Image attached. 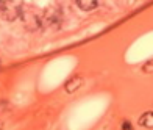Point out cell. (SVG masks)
Returning a JSON list of instances; mask_svg holds the SVG:
<instances>
[{"label":"cell","instance_id":"obj_1","mask_svg":"<svg viewBox=\"0 0 153 130\" xmlns=\"http://www.w3.org/2000/svg\"><path fill=\"white\" fill-rule=\"evenodd\" d=\"M24 10V0H0V16L8 22L16 20Z\"/></svg>","mask_w":153,"mask_h":130},{"label":"cell","instance_id":"obj_2","mask_svg":"<svg viewBox=\"0 0 153 130\" xmlns=\"http://www.w3.org/2000/svg\"><path fill=\"white\" fill-rule=\"evenodd\" d=\"M20 17H22L24 24H25V27H27L28 30H36V28H39L41 22H39V17H38V14H36V11H34V10H31V8H24Z\"/></svg>","mask_w":153,"mask_h":130},{"label":"cell","instance_id":"obj_3","mask_svg":"<svg viewBox=\"0 0 153 130\" xmlns=\"http://www.w3.org/2000/svg\"><path fill=\"white\" fill-rule=\"evenodd\" d=\"M81 83H83V78L78 77V75H75V77H72L71 80H67V81H66L64 90H66V93L72 94L74 91H76V90H78V88L81 86Z\"/></svg>","mask_w":153,"mask_h":130},{"label":"cell","instance_id":"obj_4","mask_svg":"<svg viewBox=\"0 0 153 130\" xmlns=\"http://www.w3.org/2000/svg\"><path fill=\"white\" fill-rule=\"evenodd\" d=\"M72 2L83 11H91L97 6V0H72Z\"/></svg>","mask_w":153,"mask_h":130},{"label":"cell","instance_id":"obj_5","mask_svg":"<svg viewBox=\"0 0 153 130\" xmlns=\"http://www.w3.org/2000/svg\"><path fill=\"white\" fill-rule=\"evenodd\" d=\"M139 124L144 127H153V113H145L141 116L139 119Z\"/></svg>","mask_w":153,"mask_h":130},{"label":"cell","instance_id":"obj_6","mask_svg":"<svg viewBox=\"0 0 153 130\" xmlns=\"http://www.w3.org/2000/svg\"><path fill=\"white\" fill-rule=\"evenodd\" d=\"M122 130H131V124H130V121H123V124H122Z\"/></svg>","mask_w":153,"mask_h":130},{"label":"cell","instance_id":"obj_7","mask_svg":"<svg viewBox=\"0 0 153 130\" xmlns=\"http://www.w3.org/2000/svg\"><path fill=\"white\" fill-rule=\"evenodd\" d=\"M2 127H3V122H2V121H0V130H2Z\"/></svg>","mask_w":153,"mask_h":130}]
</instances>
